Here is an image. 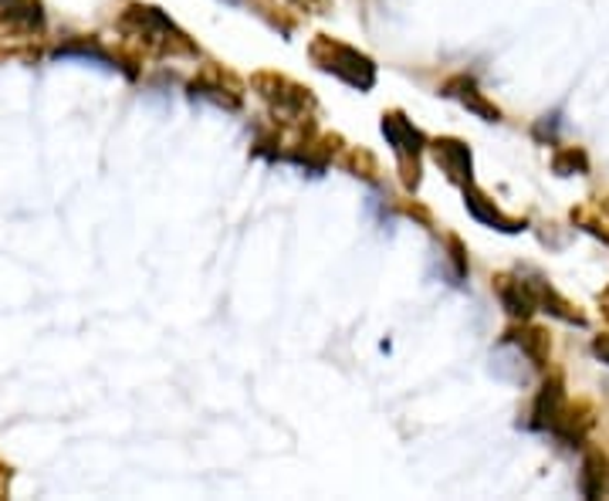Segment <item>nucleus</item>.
<instances>
[{"label": "nucleus", "mask_w": 609, "mask_h": 501, "mask_svg": "<svg viewBox=\"0 0 609 501\" xmlns=\"http://www.w3.org/2000/svg\"><path fill=\"white\" fill-rule=\"evenodd\" d=\"M599 312H602V318H606V323H609V288L599 295Z\"/></svg>", "instance_id": "nucleus-24"}, {"label": "nucleus", "mask_w": 609, "mask_h": 501, "mask_svg": "<svg viewBox=\"0 0 609 501\" xmlns=\"http://www.w3.org/2000/svg\"><path fill=\"white\" fill-rule=\"evenodd\" d=\"M522 279L532 292V302L539 312H548L552 318H558V323H569V326H586V315L566 298V295H558L552 288V282L545 275H539V271H522Z\"/></svg>", "instance_id": "nucleus-9"}, {"label": "nucleus", "mask_w": 609, "mask_h": 501, "mask_svg": "<svg viewBox=\"0 0 609 501\" xmlns=\"http://www.w3.org/2000/svg\"><path fill=\"white\" fill-rule=\"evenodd\" d=\"M569 406H573V400L566 393V383H562V377H548L542 383L535 403H532V414H529L532 421H529V427L532 431H548L555 437V431L566 424V417H569Z\"/></svg>", "instance_id": "nucleus-6"}, {"label": "nucleus", "mask_w": 609, "mask_h": 501, "mask_svg": "<svg viewBox=\"0 0 609 501\" xmlns=\"http://www.w3.org/2000/svg\"><path fill=\"white\" fill-rule=\"evenodd\" d=\"M444 96H447V99H457L467 112H475V116L485 119V122H498V119H501V109L481 92L478 81H475L471 75H457V78H450V81L444 85Z\"/></svg>", "instance_id": "nucleus-12"}, {"label": "nucleus", "mask_w": 609, "mask_h": 501, "mask_svg": "<svg viewBox=\"0 0 609 501\" xmlns=\"http://www.w3.org/2000/svg\"><path fill=\"white\" fill-rule=\"evenodd\" d=\"M491 370H494L498 380H504V383H511V386H529L539 367L525 356V349H522L519 342L504 336V339L498 342V349L491 352Z\"/></svg>", "instance_id": "nucleus-10"}, {"label": "nucleus", "mask_w": 609, "mask_h": 501, "mask_svg": "<svg viewBox=\"0 0 609 501\" xmlns=\"http://www.w3.org/2000/svg\"><path fill=\"white\" fill-rule=\"evenodd\" d=\"M289 4L298 8V11H305V14H325L333 0H289Z\"/></svg>", "instance_id": "nucleus-21"}, {"label": "nucleus", "mask_w": 609, "mask_h": 501, "mask_svg": "<svg viewBox=\"0 0 609 501\" xmlns=\"http://www.w3.org/2000/svg\"><path fill=\"white\" fill-rule=\"evenodd\" d=\"M8 491H11V468L0 465V498H8Z\"/></svg>", "instance_id": "nucleus-23"}, {"label": "nucleus", "mask_w": 609, "mask_h": 501, "mask_svg": "<svg viewBox=\"0 0 609 501\" xmlns=\"http://www.w3.org/2000/svg\"><path fill=\"white\" fill-rule=\"evenodd\" d=\"M308 55L325 75L346 81L349 88H359V92H369V88L377 85V65H372L369 55L352 48V44H342L329 34H318L308 44Z\"/></svg>", "instance_id": "nucleus-3"}, {"label": "nucleus", "mask_w": 609, "mask_h": 501, "mask_svg": "<svg viewBox=\"0 0 609 501\" xmlns=\"http://www.w3.org/2000/svg\"><path fill=\"white\" fill-rule=\"evenodd\" d=\"M434 163L447 173L450 184L457 187H467V184H475V156H471V146L454 140V135H441V140L427 143Z\"/></svg>", "instance_id": "nucleus-8"}, {"label": "nucleus", "mask_w": 609, "mask_h": 501, "mask_svg": "<svg viewBox=\"0 0 609 501\" xmlns=\"http://www.w3.org/2000/svg\"><path fill=\"white\" fill-rule=\"evenodd\" d=\"M336 163H339V166H346L352 176H362V179H369V184H377V179H380V163H377V156L366 153V150H359V146H349V150H342Z\"/></svg>", "instance_id": "nucleus-17"}, {"label": "nucleus", "mask_w": 609, "mask_h": 501, "mask_svg": "<svg viewBox=\"0 0 609 501\" xmlns=\"http://www.w3.org/2000/svg\"><path fill=\"white\" fill-rule=\"evenodd\" d=\"M224 4H233V8H241V4H248V0H224Z\"/></svg>", "instance_id": "nucleus-25"}, {"label": "nucleus", "mask_w": 609, "mask_h": 501, "mask_svg": "<svg viewBox=\"0 0 609 501\" xmlns=\"http://www.w3.org/2000/svg\"><path fill=\"white\" fill-rule=\"evenodd\" d=\"M579 491L589 501L609 494V458H606L602 450H586L583 471H579Z\"/></svg>", "instance_id": "nucleus-14"}, {"label": "nucleus", "mask_w": 609, "mask_h": 501, "mask_svg": "<svg viewBox=\"0 0 609 501\" xmlns=\"http://www.w3.org/2000/svg\"><path fill=\"white\" fill-rule=\"evenodd\" d=\"M573 224L583 227L586 235H592V238L609 244V210L602 204H579L573 210Z\"/></svg>", "instance_id": "nucleus-16"}, {"label": "nucleus", "mask_w": 609, "mask_h": 501, "mask_svg": "<svg viewBox=\"0 0 609 501\" xmlns=\"http://www.w3.org/2000/svg\"><path fill=\"white\" fill-rule=\"evenodd\" d=\"M191 96L214 102L217 109L238 112L244 106V81L224 65H204L191 81Z\"/></svg>", "instance_id": "nucleus-5"}, {"label": "nucleus", "mask_w": 609, "mask_h": 501, "mask_svg": "<svg viewBox=\"0 0 609 501\" xmlns=\"http://www.w3.org/2000/svg\"><path fill=\"white\" fill-rule=\"evenodd\" d=\"M383 135L387 143L393 146V156L400 163V179L406 190L420 187V156L427 150V135L420 132L403 112H383Z\"/></svg>", "instance_id": "nucleus-4"}, {"label": "nucleus", "mask_w": 609, "mask_h": 501, "mask_svg": "<svg viewBox=\"0 0 609 501\" xmlns=\"http://www.w3.org/2000/svg\"><path fill=\"white\" fill-rule=\"evenodd\" d=\"M592 352H596V359H602L606 367H609V333H606V336H596V339H592Z\"/></svg>", "instance_id": "nucleus-22"}, {"label": "nucleus", "mask_w": 609, "mask_h": 501, "mask_svg": "<svg viewBox=\"0 0 609 501\" xmlns=\"http://www.w3.org/2000/svg\"><path fill=\"white\" fill-rule=\"evenodd\" d=\"M119 34H126L129 44L143 48V55L153 58H197V44L186 37L160 8L153 4H129L119 21Z\"/></svg>", "instance_id": "nucleus-1"}, {"label": "nucleus", "mask_w": 609, "mask_h": 501, "mask_svg": "<svg viewBox=\"0 0 609 501\" xmlns=\"http://www.w3.org/2000/svg\"><path fill=\"white\" fill-rule=\"evenodd\" d=\"M552 170L558 176H583L589 173V156L579 146H566V150H555L552 156Z\"/></svg>", "instance_id": "nucleus-19"}, {"label": "nucleus", "mask_w": 609, "mask_h": 501, "mask_svg": "<svg viewBox=\"0 0 609 501\" xmlns=\"http://www.w3.org/2000/svg\"><path fill=\"white\" fill-rule=\"evenodd\" d=\"M44 31L41 0H0V41H28Z\"/></svg>", "instance_id": "nucleus-7"}, {"label": "nucleus", "mask_w": 609, "mask_h": 501, "mask_svg": "<svg viewBox=\"0 0 609 501\" xmlns=\"http://www.w3.org/2000/svg\"><path fill=\"white\" fill-rule=\"evenodd\" d=\"M467 251H464V244H460V238H447V251H444V279L450 282V285H464L467 282Z\"/></svg>", "instance_id": "nucleus-18"}, {"label": "nucleus", "mask_w": 609, "mask_h": 501, "mask_svg": "<svg viewBox=\"0 0 609 501\" xmlns=\"http://www.w3.org/2000/svg\"><path fill=\"white\" fill-rule=\"evenodd\" d=\"M464 190V207L471 210V217L478 220V224H485V227H494V231H501V235H519V231H525V217H511V214H504L488 194H481L475 184H467V187H460Z\"/></svg>", "instance_id": "nucleus-11"}, {"label": "nucleus", "mask_w": 609, "mask_h": 501, "mask_svg": "<svg viewBox=\"0 0 609 501\" xmlns=\"http://www.w3.org/2000/svg\"><path fill=\"white\" fill-rule=\"evenodd\" d=\"M251 88L258 92V99L271 109L274 122H281L285 129H302L312 126V112H315V96L305 85L278 75V72H258L251 78Z\"/></svg>", "instance_id": "nucleus-2"}, {"label": "nucleus", "mask_w": 609, "mask_h": 501, "mask_svg": "<svg viewBox=\"0 0 609 501\" xmlns=\"http://www.w3.org/2000/svg\"><path fill=\"white\" fill-rule=\"evenodd\" d=\"M558 126H562V112H552V116H542L535 122V140L539 143H555V135H558Z\"/></svg>", "instance_id": "nucleus-20"}, {"label": "nucleus", "mask_w": 609, "mask_h": 501, "mask_svg": "<svg viewBox=\"0 0 609 501\" xmlns=\"http://www.w3.org/2000/svg\"><path fill=\"white\" fill-rule=\"evenodd\" d=\"M602 207H606V210H609V197H606V200H602Z\"/></svg>", "instance_id": "nucleus-26"}, {"label": "nucleus", "mask_w": 609, "mask_h": 501, "mask_svg": "<svg viewBox=\"0 0 609 501\" xmlns=\"http://www.w3.org/2000/svg\"><path fill=\"white\" fill-rule=\"evenodd\" d=\"M504 336L519 342V346L525 349V356L535 362L539 370H545V367H548V356H552V339H548V333H545V329H539V326H525V323H522V329H508Z\"/></svg>", "instance_id": "nucleus-15"}, {"label": "nucleus", "mask_w": 609, "mask_h": 501, "mask_svg": "<svg viewBox=\"0 0 609 501\" xmlns=\"http://www.w3.org/2000/svg\"><path fill=\"white\" fill-rule=\"evenodd\" d=\"M494 292H498V302L501 308L514 318V323H529V318L539 312L535 302H532V292L522 279V271L519 275H498L494 279Z\"/></svg>", "instance_id": "nucleus-13"}]
</instances>
